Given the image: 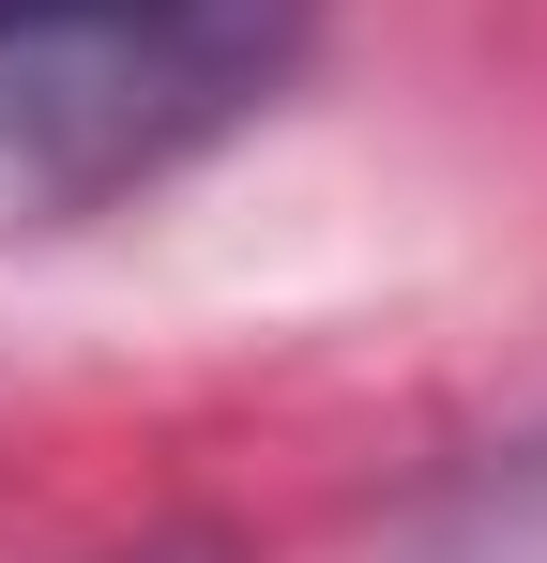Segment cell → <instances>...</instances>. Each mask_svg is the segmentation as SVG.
<instances>
[{"label": "cell", "mask_w": 547, "mask_h": 563, "mask_svg": "<svg viewBox=\"0 0 547 563\" xmlns=\"http://www.w3.org/2000/svg\"><path fill=\"white\" fill-rule=\"evenodd\" d=\"M289 46L304 0H0V168L31 198H122L228 137Z\"/></svg>", "instance_id": "1"}, {"label": "cell", "mask_w": 547, "mask_h": 563, "mask_svg": "<svg viewBox=\"0 0 547 563\" xmlns=\"http://www.w3.org/2000/svg\"><path fill=\"white\" fill-rule=\"evenodd\" d=\"M153 563H213V549H153Z\"/></svg>", "instance_id": "2"}]
</instances>
